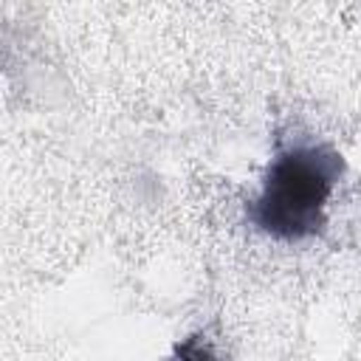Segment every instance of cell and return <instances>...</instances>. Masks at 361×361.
Returning a JSON list of instances; mask_svg holds the SVG:
<instances>
[{"label":"cell","instance_id":"2","mask_svg":"<svg viewBox=\"0 0 361 361\" xmlns=\"http://www.w3.org/2000/svg\"><path fill=\"white\" fill-rule=\"evenodd\" d=\"M166 361H220V358L214 355V350L200 336H189L172 350V355Z\"/></svg>","mask_w":361,"mask_h":361},{"label":"cell","instance_id":"1","mask_svg":"<svg viewBox=\"0 0 361 361\" xmlns=\"http://www.w3.org/2000/svg\"><path fill=\"white\" fill-rule=\"evenodd\" d=\"M344 172V158L330 144L279 138L262 175L259 195L248 203V223L274 240H307L322 231L327 200Z\"/></svg>","mask_w":361,"mask_h":361}]
</instances>
